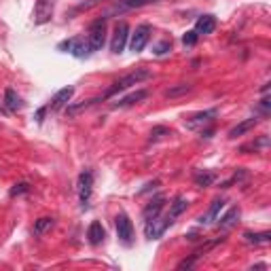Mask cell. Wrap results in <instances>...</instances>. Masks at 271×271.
<instances>
[{
    "mask_svg": "<svg viewBox=\"0 0 271 271\" xmlns=\"http://www.w3.org/2000/svg\"><path fill=\"white\" fill-rule=\"evenodd\" d=\"M150 26L148 24H140L138 28L134 30V34H132V38H130V49L134 51V53H140V51H144V47H146V42H148V38H150Z\"/></svg>",
    "mask_w": 271,
    "mask_h": 271,
    "instance_id": "obj_8",
    "label": "cell"
},
{
    "mask_svg": "<svg viewBox=\"0 0 271 271\" xmlns=\"http://www.w3.org/2000/svg\"><path fill=\"white\" fill-rule=\"evenodd\" d=\"M92 191H94V174L89 170H85L78 176V197H80V206L83 208H89Z\"/></svg>",
    "mask_w": 271,
    "mask_h": 271,
    "instance_id": "obj_9",
    "label": "cell"
},
{
    "mask_svg": "<svg viewBox=\"0 0 271 271\" xmlns=\"http://www.w3.org/2000/svg\"><path fill=\"white\" fill-rule=\"evenodd\" d=\"M96 102H100V100H85V102H80V104H72V106L66 108V114L68 116H76V114H80L83 110H87V108H92Z\"/></svg>",
    "mask_w": 271,
    "mask_h": 271,
    "instance_id": "obj_22",
    "label": "cell"
},
{
    "mask_svg": "<svg viewBox=\"0 0 271 271\" xmlns=\"http://www.w3.org/2000/svg\"><path fill=\"white\" fill-rule=\"evenodd\" d=\"M240 216H242V210H240L238 206H233L227 214L220 216V218H216V220H218V227L220 229H231V227H236V224H238Z\"/></svg>",
    "mask_w": 271,
    "mask_h": 271,
    "instance_id": "obj_17",
    "label": "cell"
},
{
    "mask_svg": "<svg viewBox=\"0 0 271 271\" xmlns=\"http://www.w3.org/2000/svg\"><path fill=\"white\" fill-rule=\"evenodd\" d=\"M28 184H26V182H20V184H15L13 188H11V197H17V195H22V193H26V191H28Z\"/></svg>",
    "mask_w": 271,
    "mask_h": 271,
    "instance_id": "obj_30",
    "label": "cell"
},
{
    "mask_svg": "<svg viewBox=\"0 0 271 271\" xmlns=\"http://www.w3.org/2000/svg\"><path fill=\"white\" fill-rule=\"evenodd\" d=\"M74 96V87H64V89H60V92L53 96V100L51 104L47 106V110H60L62 106H66L70 102V98Z\"/></svg>",
    "mask_w": 271,
    "mask_h": 271,
    "instance_id": "obj_13",
    "label": "cell"
},
{
    "mask_svg": "<svg viewBox=\"0 0 271 271\" xmlns=\"http://www.w3.org/2000/svg\"><path fill=\"white\" fill-rule=\"evenodd\" d=\"M216 28V17L214 15H202L195 24V32L197 34H212Z\"/></svg>",
    "mask_w": 271,
    "mask_h": 271,
    "instance_id": "obj_18",
    "label": "cell"
},
{
    "mask_svg": "<svg viewBox=\"0 0 271 271\" xmlns=\"http://www.w3.org/2000/svg\"><path fill=\"white\" fill-rule=\"evenodd\" d=\"M102 0H87V2H80L78 6H76V11H87V8H92V6H96V4H100Z\"/></svg>",
    "mask_w": 271,
    "mask_h": 271,
    "instance_id": "obj_32",
    "label": "cell"
},
{
    "mask_svg": "<svg viewBox=\"0 0 271 271\" xmlns=\"http://www.w3.org/2000/svg\"><path fill=\"white\" fill-rule=\"evenodd\" d=\"M267 146H269V138H267V136H260V138L252 142L250 146H242V150H248V148L256 150V148H267Z\"/></svg>",
    "mask_w": 271,
    "mask_h": 271,
    "instance_id": "obj_27",
    "label": "cell"
},
{
    "mask_svg": "<svg viewBox=\"0 0 271 271\" xmlns=\"http://www.w3.org/2000/svg\"><path fill=\"white\" fill-rule=\"evenodd\" d=\"M197 38H200V34H197L195 30H188V32L182 36V42H184V47H193V44L197 42Z\"/></svg>",
    "mask_w": 271,
    "mask_h": 271,
    "instance_id": "obj_29",
    "label": "cell"
},
{
    "mask_svg": "<svg viewBox=\"0 0 271 271\" xmlns=\"http://www.w3.org/2000/svg\"><path fill=\"white\" fill-rule=\"evenodd\" d=\"M157 186H159V180H152V182H148L146 186H144V188H142V191H140V195H144V193H148V191H150V188H157Z\"/></svg>",
    "mask_w": 271,
    "mask_h": 271,
    "instance_id": "obj_33",
    "label": "cell"
},
{
    "mask_svg": "<svg viewBox=\"0 0 271 271\" xmlns=\"http://www.w3.org/2000/svg\"><path fill=\"white\" fill-rule=\"evenodd\" d=\"M53 8H56V0H36V6L32 11V22L36 26H42V24L51 22Z\"/></svg>",
    "mask_w": 271,
    "mask_h": 271,
    "instance_id": "obj_7",
    "label": "cell"
},
{
    "mask_svg": "<svg viewBox=\"0 0 271 271\" xmlns=\"http://www.w3.org/2000/svg\"><path fill=\"white\" fill-rule=\"evenodd\" d=\"M87 238H89V244H92V246H100V244L104 242V238H106V231H104V227H102V222L94 220L92 224H89Z\"/></svg>",
    "mask_w": 271,
    "mask_h": 271,
    "instance_id": "obj_16",
    "label": "cell"
},
{
    "mask_svg": "<svg viewBox=\"0 0 271 271\" xmlns=\"http://www.w3.org/2000/svg\"><path fill=\"white\" fill-rule=\"evenodd\" d=\"M186 92H191V85H178V87H172V89H168L166 92V96L168 98H176V96H182V94H186Z\"/></svg>",
    "mask_w": 271,
    "mask_h": 271,
    "instance_id": "obj_26",
    "label": "cell"
},
{
    "mask_svg": "<svg viewBox=\"0 0 271 271\" xmlns=\"http://www.w3.org/2000/svg\"><path fill=\"white\" fill-rule=\"evenodd\" d=\"M244 238H246V242L250 244H267L271 242V233L269 231H263V233H244Z\"/></svg>",
    "mask_w": 271,
    "mask_h": 271,
    "instance_id": "obj_23",
    "label": "cell"
},
{
    "mask_svg": "<svg viewBox=\"0 0 271 271\" xmlns=\"http://www.w3.org/2000/svg\"><path fill=\"white\" fill-rule=\"evenodd\" d=\"M216 114H218V108H210V110H204V112H195L193 116H188L186 119V128L197 130V128H202V125H210L216 119Z\"/></svg>",
    "mask_w": 271,
    "mask_h": 271,
    "instance_id": "obj_11",
    "label": "cell"
},
{
    "mask_svg": "<svg viewBox=\"0 0 271 271\" xmlns=\"http://www.w3.org/2000/svg\"><path fill=\"white\" fill-rule=\"evenodd\" d=\"M224 204H227L224 200H214L212 206L208 208V212H206L204 216H200V222H202V224H212L216 218H218V214H220V210L224 208Z\"/></svg>",
    "mask_w": 271,
    "mask_h": 271,
    "instance_id": "obj_15",
    "label": "cell"
},
{
    "mask_svg": "<svg viewBox=\"0 0 271 271\" xmlns=\"http://www.w3.org/2000/svg\"><path fill=\"white\" fill-rule=\"evenodd\" d=\"M146 96H148L146 89H138V92H134V94H130V96L121 98V100H116V102L112 104V108H128V106H134V104L142 102Z\"/></svg>",
    "mask_w": 271,
    "mask_h": 271,
    "instance_id": "obj_14",
    "label": "cell"
},
{
    "mask_svg": "<svg viewBox=\"0 0 271 271\" xmlns=\"http://www.w3.org/2000/svg\"><path fill=\"white\" fill-rule=\"evenodd\" d=\"M146 78H150V72L148 70H144V68L134 70V72H130V74L121 76L119 80H114V83L106 89V94L102 96V100H108V98L121 94V92H125V89H130L132 85H138V83H142V80H146Z\"/></svg>",
    "mask_w": 271,
    "mask_h": 271,
    "instance_id": "obj_1",
    "label": "cell"
},
{
    "mask_svg": "<svg viewBox=\"0 0 271 271\" xmlns=\"http://www.w3.org/2000/svg\"><path fill=\"white\" fill-rule=\"evenodd\" d=\"M164 134H166V136H170L172 132H170L168 128H155V130L150 132V138H152V140H157V138H161V136H164Z\"/></svg>",
    "mask_w": 271,
    "mask_h": 271,
    "instance_id": "obj_31",
    "label": "cell"
},
{
    "mask_svg": "<svg viewBox=\"0 0 271 271\" xmlns=\"http://www.w3.org/2000/svg\"><path fill=\"white\" fill-rule=\"evenodd\" d=\"M252 269H267V265H265V263H258V265L252 267Z\"/></svg>",
    "mask_w": 271,
    "mask_h": 271,
    "instance_id": "obj_34",
    "label": "cell"
},
{
    "mask_svg": "<svg viewBox=\"0 0 271 271\" xmlns=\"http://www.w3.org/2000/svg\"><path fill=\"white\" fill-rule=\"evenodd\" d=\"M58 49L60 51H66V53H72L74 58H87V56H92L85 36H74V38H68L64 42H60Z\"/></svg>",
    "mask_w": 271,
    "mask_h": 271,
    "instance_id": "obj_6",
    "label": "cell"
},
{
    "mask_svg": "<svg viewBox=\"0 0 271 271\" xmlns=\"http://www.w3.org/2000/svg\"><path fill=\"white\" fill-rule=\"evenodd\" d=\"M214 180H216V176L212 174V172H208V174H197L195 176V184L197 186H210Z\"/></svg>",
    "mask_w": 271,
    "mask_h": 271,
    "instance_id": "obj_24",
    "label": "cell"
},
{
    "mask_svg": "<svg viewBox=\"0 0 271 271\" xmlns=\"http://www.w3.org/2000/svg\"><path fill=\"white\" fill-rule=\"evenodd\" d=\"M164 206H166V197H164V195L152 197V200H150L146 206H144V210H142L144 220H152V218H157V216L161 214V210H164Z\"/></svg>",
    "mask_w": 271,
    "mask_h": 271,
    "instance_id": "obj_12",
    "label": "cell"
},
{
    "mask_svg": "<svg viewBox=\"0 0 271 271\" xmlns=\"http://www.w3.org/2000/svg\"><path fill=\"white\" fill-rule=\"evenodd\" d=\"M4 104H6V108L11 112H17V110H22V108H24L22 98L17 96L15 89H6V92H4Z\"/></svg>",
    "mask_w": 271,
    "mask_h": 271,
    "instance_id": "obj_20",
    "label": "cell"
},
{
    "mask_svg": "<svg viewBox=\"0 0 271 271\" xmlns=\"http://www.w3.org/2000/svg\"><path fill=\"white\" fill-rule=\"evenodd\" d=\"M87 44H89V51L96 53L100 51L104 47V40H106V20L104 17H100V20L92 22V26H89L87 30Z\"/></svg>",
    "mask_w": 271,
    "mask_h": 271,
    "instance_id": "obj_2",
    "label": "cell"
},
{
    "mask_svg": "<svg viewBox=\"0 0 271 271\" xmlns=\"http://www.w3.org/2000/svg\"><path fill=\"white\" fill-rule=\"evenodd\" d=\"M172 224H174V218H172L170 214H166V216L159 214L157 218L146 220V224H144V233H146L148 240H159L166 233V229L172 227Z\"/></svg>",
    "mask_w": 271,
    "mask_h": 271,
    "instance_id": "obj_5",
    "label": "cell"
},
{
    "mask_svg": "<svg viewBox=\"0 0 271 271\" xmlns=\"http://www.w3.org/2000/svg\"><path fill=\"white\" fill-rule=\"evenodd\" d=\"M114 227H116V238H119L125 246H132V244L136 242V229H134V222L130 220V216L121 212L116 214L114 218Z\"/></svg>",
    "mask_w": 271,
    "mask_h": 271,
    "instance_id": "obj_3",
    "label": "cell"
},
{
    "mask_svg": "<svg viewBox=\"0 0 271 271\" xmlns=\"http://www.w3.org/2000/svg\"><path fill=\"white\" fill-rule=\"evenodd\" d=\"M168 51H172V40H161L155 49H152V53L155 56H166Z\"/></svg>",
    "mask_w": 271,
    "mask_h": 271,
    "instance_id": "obj_28",
    "label": "cell"
},
{
    "mask_svg": "<svg viewBox=\"0 0 271 271\" xmlns=\"http://www.w3.org/2000/svg\"><path fill=\"white\" fill-rule=\"evenodd\" d=\"M130 38V26L125 22H119L114 26V32H112V40H110V51L112 53H123L125 44H128Z\"/></svg>",
    "mask_w": 271,
    "mask_h": 271,
    "instance_id": "obj_10",
    "label": "cell"
},
{
    "mask_svg": "<svg viewBox=\"0 0 271 271\" xmlns=\"http://www.w3.org/2000/svg\"><path fill=\"white\" fill-rule=\"evenodd\" d=\"M155 2H161V0H116L102 17L108 20V17H112V15H123L128 11H134V8H142V6H148V4H155Z\"/></svg>",
    "mask_w": 271,
    "mask_h": 271,
    "instance_id": "obj_4",
    "label": "cell"
},
{
    "mask_svg": "<svg viewBox=\"0 0 271 271\" xmlns=\"http://www.w3.org/2000/svg\"><path fill=\"white\" fill-rule=\"evenodd\" d=\"M186 206H188V202H186V197H182V195H178V197H176V200H174V202H172V204H170V212H168V214H170V216H172V218H174V220H176V218H178V216H180V214H182V212L186 210Z\"/></svg>",
    "mask_w": 271,
    "mask_h": 271,
    "instance_id": "obj_21",
    "label": "cell"
},
{
    "mask_svg": "<svg viewBox=\"0 0 271 271\" xmlns=\"http://www.w3.org/2000/svg\"><path fill=\"white\" fill-rule=\"evenodd\" d=\"M256 125H258V119H256V116H250V119L242 121V123L236 125V128H231V130H229V138H238V136L248 134L252 128H256Z\"/></svg>",
    "mask_w": 271,
    "mask_h": 271,
    "instance_id": "obj_19",
    "label": "cell"
},
{
    "mask_svg": "<svg viewBox=\"0 0 271 271\" xmlns=\"http://www.w3.org/2000/svg\"><path fill=\"white\" fill-rule=\"evenodd\" d=\"M51 227H53V218H38V220H36V224H34V233H36V236H40V233H44Z\"/></svg>",
    "mask_w": 271,
    "mask_h": 271,
    "instance_id": "obj_25",
    "label": "cell"
}]
</instances>
